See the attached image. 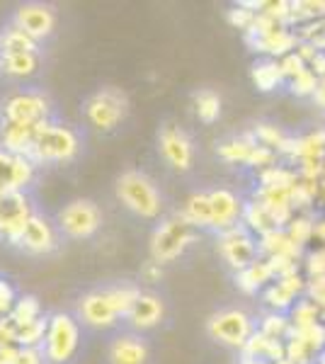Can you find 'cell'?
Here are the masks:
<instances>
[{"label": "cell", "mask_w": 325, "mask_h": 364, "mask_svg": "<svg viewBox=\"0 0 325 364\" xmlns=\"http://www.w3.org/2000/svg\"><path fill=\"white\" fill-rule=\"evenodd\" d=\"M141 294L139 287L134 284H122V287H110V289H97L85 294L78 301V318L82 326L100 328L107 331L114 328L119 318L124 321L127 311L132 309L134 299Z\"/></svg>", "instance_id": "obj_1"}, {"label": "cell", "mask_w": 325, "mask_h": 364, "mask_svg": "<svg viewBox=\"0 0 325 364\" xmlns=\"http://www.w3.org/2000/svg\"><path fill=\"white\" fill-rule=\"evenodd\" d=\"M80 136L73 127L58 124L49 119L41 122L34 132L32 149H29V161L34 166H44V163H70L80 154Z\"/></svg>", "instance_id": "obj_2"}, {"label": "cell", "mask_w": 325, "mask_h": 364, "mask_svg": "<svg viewBox=\"0 0 325 364\" xmlns=\"http://www.w3.org/2000/svg\"><path fill=\"white\" fill-rule=\"evenodd\" d=\"M80 348V321L73 314L58 311L46 321V333L41 340V355L46 364H68Z\"/></svg>", "instance_id": "obj_3"}, {"label": "cell", "mask_w": 325, "mask_h": 364, "mask_svg": "<svg viewBox=\"0 0 325 364\" xmlns=\"http://www.w3.org/2000/svg\"><path fill=\"white\" fill-rule=\"evenodd\" d=\"M117 199L141 219H156L163 211V197L146 173L127 170L117 178Z\"/></svg>", "instance_id": "obj_4"}, {"label": "cell", "mask_w": 325, "mask_h": 364, "mask_svg": "<svg viewBox=\"0 0 325 364\" xmlns=\"http://www.w3.org/2000/svg\"><path fill=\"white\" fill-rule=\"evenodd\" d=\"M197 240V228L182 214H173L165 221H161V226L153 231L151 236V257L158 265H168L175 262L180 255H185V250Z\"/></svg>", "instance_id": "obj_5"}, {"label": "cell", "mask_w": 325, "mask_h": 364, "mask_svg": "<svg viewBox=\"0 0 325 364\" xmlns=\"http://www.w3.org/2000/svg\"><path fill=\"white\" fill-rule=\"evenodd\" d=\"M51 119V102L39 90H17L10 92L0 102V124H22L37 127Z\"/></svg>", "instance_id": "obj_6"}, {"label": "cell", "mask_w": 325, "mask_h": 364, "mask_svg": "<svg viewBox=\"0 0 325 364\" xmlns=\"http://www.w3.org/2000/svg\"><path fill=\"white\" fill-rule=\"evenodd\" d=\"M82 112H85V119L95 129H100V132H112V129H117L127 119L129 97L119 87L107 85L85 100Z\"/></svg>", "instance_id": "obj_7"}, {"label": "cell", "mask_w": 325, "mask_h": 364, "mask_svg": "<svg viewBox=\"0 0 325 364\" xmlns=\"http://www.w3.org/2000/svg\"><path fill=\"white\" fill-rule=\"evenodd\" d=\"M56 228L61 238H92L102 226V211L92 199H73L56 214Z\"/></svg>", "instance_id": "obj_8"}, {"label": "cell", "mask_w": 325, "mask_h": 364, "mask_svg": "<svg viewBox=\"0 0 325 364\" xmlns=\"http://www.w3.org/2000/svg\"><path fill=\"white\" fill-rule=\"evenodd\" d=\"M61 240L63 238L56 228V221L37 209L10 245L22 252H29V255H46V252H54L61 245Z\"/></svg>", "instance_id": "obj_9"}, {"label": "cell", "mask_w": 325, "mask_h": 364, "mask_svg": "<svg viewBox=\"0 0 325 364\" xmlns=\"http://www.w3.org/2000/svg\"><path fill=\"white\" fill-rule=\"evenodd\" d=\"M206 331H209V336L218 340L221 345L243 350L245 343L250 340V336L257 331V328L245 311L226 309V311H218V314L211 316L209 323H206Z\"/></svg>", "instance_id": "obj_10"}, {"label": "cell", "mask_w": 325, "mask_h": 364, "mask_svg": "<svg viewBox=\"0 0 325 364\" xmlns=\"http://www.w3.org/2000/svg\"><path fill=\"white\" fill-rule=\"evenodd\" d=\"M218 252H221V257L226 260V265L230 269H235V272L252 265L260 257L255 236H252L243 224L218 233Z\"/></svg>", "instance_id": "obj_11"}, {"label": "cell", "mask_w": 325, "mask_h": 364, "mask_svg": "<svg viewBox=\"0 0 325 364\" xmlns=\"http://www.w3.org/2000/svg\"><path fill=\"white\" fill-rule=\"evenodd\" d=\"M34 211H37V207H34L29 192H0V238L8 245L13 243Z\"/></svg>", "instance_id": "obj_12"}, {"label": "cell", "mask_w": 325, "mask_h": 364, "mask_svg": "<svg viewBox=\"0 0 325 364\" xmlns=\"http://www.w3.org/2000/svg\"><path fill=\"white\" fill-rule=\"evenodd\" d=\"M10 25H15L20 32H25L29 39H34V42L39 44L54 34L56 13H54V8H49V5H44V3H25L15 10Z\"/></svg>", "instance_id": "obj_13"}, {"label": "cell", "mask_w": 325, "mask_h": 364, "mask_svg": "<svg viewBox=\"0 0 325 364\" xmlns=\"http://www.w3.org/2000/svg\"><path fill=\"white\" fill-rule=\"evenodd\" d=\"M158 149H161L163 158L168 161V166H173L175 170H180V173L192 168V161H194L192 141L180 127H175V124L161 127V132H158Z\"/></svg>", "instance_id": "obj_14"}, {"label": "cell", "mask_w": 325, "mask_h": 364, "mask_svg": "<svg viewBox=\"0 0 325 364\" xmlns=\"http://www.w3.org/2000/svg\"><path fill=\"white\" fill-rule=\"evenodd\" d=\"M165 318V304L158 294H151V291H141L139 296L134 299L132 309L127 311L124 321L132 328L134 333H144L151 331V328L161 326V321Z\"/></svg>", "instance_id": "obj_15"}, {"label": "cell", "mask_w": 325, "mask_h": 364, "mask_svg": "<svg viewBox=\"0 0 325 364\" xmlns=\"http://www.w3.org/2000/svg\"><path fill=\"white\" fill-rule=\"evenodd\" d=\"M34 173H37V166L29 158L0 149V192H27V187L34 182Z\"/></svg>", "instance_id": "obj_16"}, {"label": "cell", "mask_w": 325, "mask_h": 364, "mask_svg": "<svg viewBox=\"0 0 325 364\" xmlns=\"http://www.w3.org/2000/svg\"><path fill=\"white\" fill-rule=\"evenodd\" d=\"M209 197V209H211V228L214 231H228V228L240 224V214H243V202L233 195L230 190H211L206 192Z\"/></svg>", "instance_id": "obj_17"}, {"label": "cell", "mask_w": 325, "mask_h": 364, "mask_svg": "<svg viewBox=\"0 0 325 364\" xmlns=\"http://www.w3.org/2000/svg\"><path fill=\"white\" fill-rule=\"evenodd\" d=\"M306 294V277L301 272L289 274V277L275 279L265 289V301L277 314H289V309Z\"/></svg>", "instance_id": "obj_18"}, {"label": "cell", "mask_w": 325, "mask_h": 364, "mask_svg": "<svg viewBox=\"0 0 325 364\" xmlns=\"http://www.w3.org/2000/svg\"><path fill=\"white\" fill-rule=\"evenodd\" d=\"M149 345L136 333H122L110 343L107 360L110 364H149Z\"/></svg>", "instance_id": "obj_19"}, {"label": "cell", "mask_w": 325, "mask_h": 364, "mask_svg": "<svg viewBox=\"0 0 325 364\" xmlns=\"http://www.w3.org/2000/svg\"><path fill=\"white\" fill-rule=\"evenodd\" d=\"M245 42L252 51L270 54L277 61V58L292 54V51L297 49L299 39L292 27H277V29H272V32L262 34V37H245Z\"/></svg>", "instance_id": "obj_20"}, {"label": "cell", "mask_w": 325, "mask_h": 364, "mask_svg": "<svg viewBox=\"0 0 325 364\" xmlns=\"http://www.w3.org/2000/svg\"><path fill=\"white\" fill-rule=\"evenodd\" d=\"M277 154L292 158V161H325V129H318L309 136L299 139L287 136Z\"/></svg>", "instance_id": "obj_21"}, {"label": "cell", "mask_w": 325, "mask_h": 364, "mask_svg": "<svg viewBox=\"0 0 325 364\" xmlns=\"http://www.w3.org/2000/svg\"><path fill=\"white\" fill-rule=\"evenodd\" d=\"M270 282H275V277H272V269L265 257H257L252 265L235 272V287H238L243 294H257L260 289L270 287Z\"/></svg>", "instance_id": "obj_22"}, {"label": "cell", "mask_w": 325, "mask_h": 364, "mask_svg": "<svg viewBox=\"0 0 325 364\" xmlns=\"http://www.w3.org/2000/svg\"><path fill=\"white\" fill-rule=\"evenodd\" d=\"M240 352H243L245 357H255V360L275 364V362L284 360V343H282V340H272L267 336H262L260 331H255Z\"/></svg>", "instance_id": "obj_23"}, {"label": "cell", "mask_w": 325, "mask_h": 364, "mask_svg": "<svg viewBox=\"0 0 325 364\" xmlns=\"http://www.w3.org/2000/svg\"><path fill=\"white\" fill-rule=\"evenodd\" d=\"M257 250H260V255H265V257L284 255V257H294V260H301V252H304L299 245H294L292 240H289L284 228H275V231L260 236Z\"/></svg>", "instance_id": "obj_24"}, {"label": "cell", "mask_w": 325, "mask_h": 364, "mask_svg": "<svg viewBox=\"0 0 325 364\" xmlns=\"http://www.w3.org/2000/svg\"><path fill=\"white\" fill-rule=\"evenodd\" d=\"M41 66V51H32V54H10L0 56V73L8 78H32Z\"/></svg>", "instance_id": "obj_25"}, {"label": "cell", "mask_w": 325, "mask_h": 364, "mask_svg": "<svg viewBox=\"0 0 325 364\" xmlns=\"http://www.w3.org/2000/svg\"><path fill=\"white\" fill-rule=\"evenodd\" d=\"M32 51H41L34 39H29L25 32H20L15 25L3 27L0 32V56L10 54H32Z\"/></svg>", "instance_id": "obj_26"}, {"label": "cell", "mask_w": 325, "mask_h": 364, "mask_svg": "<svg viewBox=\"0 0 325 364\" xmlns=\"http://www.w3.org/2000/svg\"><path fill=\"white\" fill-rule=\"evenodd\" d=\"M240 224H243L250 233H257V236H265V233L275 231L277 224L272 221L270 211L262 207L260 202H245L243 204V214H240Z\"/></svg>", "instance_id": "obj_27"}, {"label": "cell", "mask_w": 325, "mask_h": 364, "mask_svg": "<svg viewBox=\"0 0 325 364\" xmlns=\"http://www.w3.org/2000/svg\"><path fill=\"white\" fill-rule=\"evenodd\" d=\"M250 75H252V83H255V87L262 92H270V90H275V87H279L282 83H284L279 61H275V58H267V61L255 63L250 70Z\"/></svg>", "instance_id": "obj_28"}, {"label": "cell", "mask_w": 325, "mask_h": 364, "mask_svg": "<svg viewBox=\"0 0 325 364\" xmlns=\"http://www.w3.org/2000/svg\"><path fill=\"white\" fill-rule=\"evenodd\" d=\"M194 228H211V209L206 192H194V195L185 202V209L180 211Z\"/></svg>", "instance_id": "obj_29"}, {"label": "cell", "mask_w": 325, "mask_h": 364, "mask_svg": "<svg viewBox=\"0 0 325 364\" xmlns=\"http://www.w3.org/2000/svg\"><path fill=\"white\" fill-rule=\"evenodd\" d=\"M257 146V141L252 139V134H243V136H233L223 144H218V156L226 163H245L250 151Z\"/></svg>", "instance_id": "obj_30"}, {"label": "cell", "mask_w": 325, "mask_h": 364, "mask_svg": "<svg viewBox=\"0 0 325 364\" xmlns=\"http://www.w3.org/2000/svg\"><path fill=\"white\" fill-rule=\"evenodd\" d=\"M287 318H289L292 331H304V328H311V326H316V323H323L321 311H318L316 304L309 301V299H299V301L289 309Z\"/></svg>", "instance_id": "obj_31"}, {"label": "cell", "mask_w": 325, "mask_h": 364, "mask_svg": "<svg viewBox=\"0 0 325 364\" xmlns=\"http://www.w3.org/2000/svg\"><path fill=\"white\" fill-rule=\"evenodd\" d=\"M194 114L204 124H214L221 117V97L214 90H199L194 92Z\"/></svg>", "instance_id": "obj_32"}, {"label": "cell", "mask_w": 325, "mask_h": 364, "mask_svg": "<svg viewBox=\"0 0 325 364\" xmlns=\"http://www.w3.org/2000/svg\"><path fill=\"white\" fill-rule=\"evenodd\" d=\"M46 321H49V316H39L37 321L15 328L17 348H41V340H44V333H46Z\"/></svg>", "instance_id": "obj_33"}, {"label": "cell", "mask_w": 325, "mask_h": 364, "mask_svg": "<svg viewBox=\"0 0 325 364\" xmlns=\"http://www.w3.org/2000/svg\"><path fill=\"white\" fill-rule=\"evenodd\" d=\"M39 316H44L41 314V306H39V299L27 294V296H17V301H15V306L10 311L8 318L15 323V328H20V326H27V323L37 321Z\"/></svg>", "instance_id": "obj_34"}, {"label": "cell", "mask_w": 325, "mask_h": 364, "mask_svg": "<svg viewBox=\"0 0 325 364\" xmlns=\"http://www.w3.org/2000/svg\"><path fill=\"white\" fill-rule=\"evenodd\" d=\"M313 226H316V221L309 219V216H294V219L287 224L284 233L294 245H299V248L304 250L313 240Z\"/></svg>", "instance_id": "obj_35"}, {"label": "cell", "mask_w": 325, "mask_h": 364, "mask_svg": "<svg viewBox=\"0 0 325 364\" xmlns=\"http://www.w3.org/2000/svg\"><path fill=\"white\" fill-rule=\"evenodd\" d=\"M260 333L272 338V340H282V343H284V340L289 338V333H292V326H289L287 314L270 311V314L262 318V323H260Z\"/></svg>", "instance_id": "obj_36"}, {"label": "cell", "mask_w": 325, "mask_h": 364, "mask_svg": "<svg viewBox=\"0 0 325 364\" xmlns=\"http://www.w3.org/2000/svg\"><path fill=\"white\" fill-rule=\"evenodd\" d=\"M252 139L257 141L260 146H265V149H272V151H279L282 144H284L287 134L282 132L277 124H270V122H260V124L252 129Z\"/></svg>", "instance_id": "obj_37"}, {"label": "cell", "mask_w": 325, "mask_h": 364, "mask_svg": "<svg viewBox=\"0 0 325 364\" xmlns=\"http://www.w3.org/2000/svg\"><path fill=\"white\" fill-rule=\"evenodd\" d=\"M299 182V175L289 168L275 166L260 173V187H294Z\"/></svg>", "instance_id": "obj_38"}, {"label": "cell", "mask_w": 325, "mask_h": 364, "mask_svg": "<svg viewBox=\"0 0 325 364\" xmlns=\"http://www.w3.org/2000/svg\"><path fill=\"white\" fill-rule=\"evenodd\" d=\"M245 166L247 168H255V170H267V168H275L277 166V151H272V149H265V146H255V149L250 151V156H247V161H245Z\"/></svg>", "instance_id": "obj_39"}, {"label": "cell", "mask_w": 325, "mask_h": 364, "mask_svg": "<svg viewBox=\"0 0 325 364\" xmlns=\"http://www.w3.org/2000/svg\"><path fill=\"white\" fill-rule=\"evenodd\" d=\"M306 299L316 304V309L321 311V318L325 321V274L306 279Z\"/></svg>", "instance_id": "obj_40"}, {"label": "cell", "mask_w": 325, "mask_h": 364, "mask_svg": "<svg viewBox=\"0 0 325 364\" xmlns=\"http://www.w3.org/2000/svg\"><path fill=\"white\" fill-rule=\"evenodd\" d=\"M316 80H318L316 75L306 68L304 73H299L297 78L289 80V90H292L294 95H299V97H309L313 92V87H316Z\"/></svg>", "instance_id": "obj_41"}, {"label": "cell", "mask_w": 325, "mask_h": 364, "mask_svg": "<svg viewBox=\"0 0 325 364\" xmlns=\"http://www.w3.org/2000/svg\"><path fill=\"white\" fill-rule=\"evenodd\" d=\"M279 68H282V75H284V80H292V78H297L299 73H304V70L309 68V66L301 61V56L297 54V51H292V54H287V56L279 58Z\"/></svg>", "instance_id": "obj_42"}, {"label": "cell", "mask_w": 325, "mask_h": 364, "mask_svg": "<svg viewBox=\"0 0 325 364\" xmlns=\"http://www.w3.org/2000/svg\"><path fill=\"white\" fill-rule=\"evenodd\" d=\"M17 301V291L8 279L0 277V318H8L10 311H13Z\"/></svg>", "instance_id": "obj_43"}, {"label": "cell", "mask_w": 325, "mask_h": 364, "mask_svg": "<svg viewBox=\"0 0 325 364\" xmlns=\"http://www.w3.org/2000/svg\"><path fill=\"white\" fill-rule=\"evenodd\" d=\"M304 267L309 277H321V274H325V248L311 250L304 257Z\"/></svg>", "instance_id": "obj_44"}, {"label": "cell", "mask_w": 325, "mask_h": 364, "mask_svg": "<svg viewBox=\"0 0 325 364\" xmlns=\"http://www.w3.org/2000/svg\"><path fill=\"white\" fill-rule=\"evenodd\" d=\"M252 20H255V13H250V10H245L240 3L235 5L233 10H228V22H230V25H233V27L243 29V32H245L247 27L252 25Z\"/></svg>", "instance_id": "obj_45"}, {"label": "cell", "mask_w": 325, "mask_h": 364, "mask_svg": "<svg viewBox=\"0 0 325 364\" xmlns=\"http://www.w3.org/2000/svg\"><path fill=\"white\" fill-rule=\"evenodd\" d=\"M10 364H46L39 348H17Z\"/></svg>", "instance_id": "obj_46"}, {"label": "cell", "mask_w": 325, "mask_h": 364, "mask_svg": "<svg viewBox=\"0 0 325 364\" xmlns=\"http://www.w3.org/2000/svg\"><path fill=\"white\" fill-rule=\"evenodd\" d=\"M311 97H313V102H316L318 107L325 109V78H318L316 80V87H313Z\"/></svg>", "instance_id": "obj_47"}, {"label": "cell", "mask_w": 325, "mask_h": 364, "mask_svg": "<svg viewBox=\"0 0 325 364\" xmlns=\"http://www.w3.org/2000/svg\"><path fill=\"white\" fill-rule=\"evenodd\" d=\"M161 274H163V267L158 265V262H146V267H144V277L149 279V282H158L161 279Z\"/></svg>", "instance_id": "obj_48"}, {"label": "cell", "mask_w": 325, "mask_h": 364, "mask_svg": "<svg viewBox=\"0 0 325 364\" xmlns=\"http://www.w3.org/2000/svg\"><path fill=\"white\" fill-rule=\"evenodd\" d=\"M238 364H267V362H262V360H255V357H240V362Z\"/></svg>", "instance_id": "obj_49"}, {"label": "cell", "mask_w": 325, "mask_h": 364, "mask_svg": "<svg viewBox=\"0 0 325 364\" xmlns=\"http://www.w3.org/2000/svg\"><path fill=\"white\" fill-rule=\"evenodd\" d=\"M316 364H325V350L321 352V355H318V360H316Z\"/></svg>", "instance_id": "obj_50"}, {"label": "cell", "mask_w": 325, "mask_h": 364, "mask_svg": "<svg viewBox=\"0 0 325 364\" xmlns=\"http://www.w3.org/2000/svg\"><path fill=\"white\" fill-rule=\"evenodd\" d=\"M275 364H292V362H289V360H279V362H275Z\"/></svg>", "instance_id": "obj_51"}, {"label": "cell", "mask_w": 325, "mask_h": 364, "mask_svg": "<svg viewBox=\"0 0 325 364\" xmlns=\"http://www.w3.org/2000/svg\"><path fill=\"white\" fill-rule=\"evenodd\" d=\"M321 20H323V25H325V13H323V17H321Z\"/></svg>", "instance_id": "obj_52"}]
</instances>
